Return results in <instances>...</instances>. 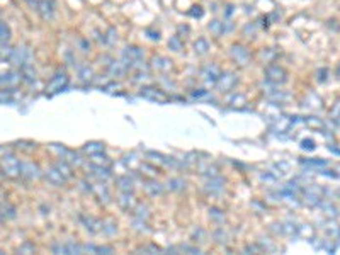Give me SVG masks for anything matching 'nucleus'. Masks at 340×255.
<instances>
[{
  "instance_id": "nucleus-9",
  "label": "nucleus",
  "mask_w": 340,
  "mask_h": 255,
  "mask_svg": "<svg viewBox=\"0 0 340 255\" xmlns=\"http://www.w3.org/2000/svg\"><path fill=\"white\" fill-rule=\"evenodd\" d=\"M39 10H41L43 17H51V14H53V7L48 5V0H43V2L39 3Z\"/></svg>"
},
{
  "instance_id": "nucleus-12",
  "label": "nucleus",
  "mask_w": 340,
  "mask_h": 255,
  "mask_svg": "<svg viewBox=\"0 0 340 255\" xmlns=\"http://www.w3.org/2000/svg\"><path fill=\"white\" fill-rule=\"evenodd\" d=\"M87 152H89V153L102 152V146H101V145H97V143H92L91 146H87Z\"/></svg>"
},
{
  "instance_id": "nucleus-13",
  "label": "nucleus",
  "mask_w": 340,
  "mask_h": 255,
  "mask_svg": "<svg viewBox=\"0 0 340 255\" xmlns=\"http://www.w3.org/2000/svg\"><path fill=\"white\" fill-rule=\"evenodd\" d=\"M209 29H213L214 32H218V31H220V26H218V21H214V23L211 24V26H209Z\"/></svg>"
},
{
  "instance_id": "nucleus-4",
  "label": "nucleus",
  "mask_w": 340,
  "mask_h": 255,
  "mask_svg": "<svg viewBox=\"0 0 340 255\" xmlns=\"http://www.w3.org/2000/svg\"><path fill=\"white\" fill-rule=\"evenodd\" d=\"M46 177H48V181L51 182V184H55V185H62L63 182H65V177L62 175V172L56 170V168H51V170H48Z\"/></svg>"
},
{
  "instance_id": "nucleus-5",
  "label": "nucleus",
  "mask_w": 340,
  "mask_h": 255,
  "mask_svg": "<svg viewBox=\"0 0 340 255\" xmlns=\"http://www.w3.org/2000/svg\"><path fill=\"white\" fill-rule=\"evenodd\" d=\"M67 82V77L65 75H56L55 78H53L51 82L48 84V91L49 92H56V91H62L63 84Z\"/></svg>"
},
{
  "instance_id": "nucleus-10",
  "label": "nucleus",
  "mask_w": 340,
  "mask_h": 255,
  "mask_svg": "<svg viewBox=\"0 0 340 255\" xmlns=\"http://www.w3.org/2000/svg\"><path fill=\"white\" fill-rule=\"evenodd\" d=\"M194 48H196V53H201V55H204V53L207 51L206 39H198V41H196V45H194Z\"/></svg>"
},
{
  "instance_id": "nucleus-11",
  "label": "nucleus",
  "mask_w": 340,
  "mask_h": 255,
  "mask_svg": "<svg viewBox=\"0 0 340 255\" xmlns=\"http://www.w3.org/2000/svg\"><path fill=\"white\" fill-rule=\"evenodd\" d=\"M169 46L174 49V51H179V49H181V41H179L177 38H172L169 41Z\"/></svg>"
},
{
  "instance_id": "nucleus-2",
  "label": "nucleus",
  "mask_w": 340,
  "mask_h": 255,
  "mask_svg": "<svg viewBox=\"0 0 340 255\" xmlns=\"http://www.w3.org/2000/svg\"><path fill=\"white\" fill-rule=\"evenodd\" d=\"M27 56H29V51L24 48H16L12 49V55H10V62L14 65H26L27 63Z\"/></svg>"
},
{
  "instance_id": "nucleus-8",
  "label": "nucleus",
  "mask_w": 340,
  "mask_h": 255,
  "mask_svg": "<svg viewBox=\"0 0 340 255\" xmlns=\"http://www.w3.org/2000/svg\"><path fill=\"white\" fill-rule=\"evenodd\" d=\"M10 38V27L5 23H0V43H7Z\"/></svg>"
},
{
  "instance_id": "nucleus-7",
  "label": "nucleus",
  "mask_w": 340,
  "mask_h": 255,
  "mask_svg": "<svg viewBox=\"0 0 340 255\" xmlns=\"http://www.w3.org/2000/svg\"><path fill=\"white\" fill-rule=\"evenodd\" d=\"M19 75H16V73H5V75H2L0 77V84H7V85H14V84H17L19 82Z\"/></svg>"
},
{
  "instance_id": "nucleus-6",
  "label": "nucleus",
  "mask_w": 340,
  "mask_h": 255,
  "mask_svg": "<svg viewBox=\"0 0 340 255\" xmlns=\"http://www.w3.org/2000/svg\"><path fill=\"white\" fill-rule=\"evenodd\" d=\"M231 53H233V58L238 60V62H247V58H249V53H247L245 48H242V46H235Z\"/></svg>"
},
{
  "instance_id": "nucleus-1",
  "label": "nucleus",
  "mask_w": 340,
  "mask_h": 255,
  "mask_svg": "<svg viewBox=\"0 0 340 255\" xmlns=\"http://www.w3.org/2000/svg\"><path fill=\"white\" fill-rule=\"evenodd\" d=\"M0 163H2L3 174L9 175V177H17V175L21 174V163H19V160H17L16 157H12V155L3 157Z\"/></svg>"
},
{
  "instance_id": "nucleus-3",
  "label": "nucleus",
  "mask_w": 340,
  "mask_h": 255,
  "mask_svg": "<svg viewBox=\"0 0 340 255\" xmlns=\"http://www.w3.org/2000/svg\"><path fill=\"white\" fill-rule=\"evenodd\" d=\"M38 172H39V168L36 167L34 163H29V162H24V163H21V175H24V177H27V179H34V177H38Z\"/></svg>"
}]
</instances>
